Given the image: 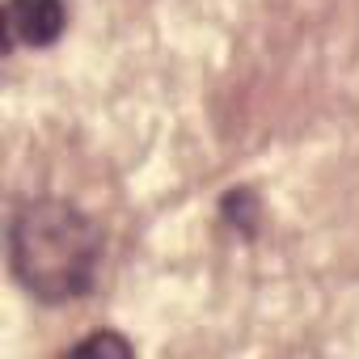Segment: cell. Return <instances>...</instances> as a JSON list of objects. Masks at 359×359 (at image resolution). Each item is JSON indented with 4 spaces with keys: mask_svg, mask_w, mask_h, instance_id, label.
Returning a JSON list of instances; mask_svg holds the SVG:
<instances>
[{
    "mask_svg": "<svg viewBox=\"0 0 359 359\" xmlns=\"http://www.w3.org/2000/svg\"><path fill=\"white\" fill-rule=\"evenodd\" d=\"M68 26V5L64 0H5L0 13V30H5V47H51Z\"/></svg>",
    "mask_w": 359,
    "mask_h": 359,
    "instance_id": "cell-2",
    "label": "cell"
},
{
    "mask_svg": "<svg viewBox=\"0 0 359 359\" xmlns=\"http://www.w3.org/2000/svg\"><path fill=\"white\" fill-rule=\"evenodd\" d=\"M9 271L22 292L39 304L85 300L102 275V229L97 220L55 195L26 199L9 216Z\"/></svg>",
    "mask_w": 359,
    "mask_h": 359,
    "instance_id": "cell-1",
    "label": "cell"
},
{
    "mask_svg": "<svg viewBox=\"0 0 359 359\" xmlns=\"http://www.w3.org/2000/svg\"><path fill=\"white\" fill-rule=\"evenodd\" d=\"M220 216H224V224H229V229H237L241 237H254V233H258V224H262V203H258V195H254V191L233 187V191L224 195V203H220Z\"/></svg>",
    "mask_w": 359,
    "mask_h": 359,
    "instance_id": "cell-3",
    "label": "cell"
},
{
    "mask_svg": "<svg viewBox=\"0 0 359 359\" xmlns=\"http://www.w3.org/2000/svg\"><path fill=\"white\" fill-rule=\"evenodd\" d=\"M72 355H131V342L118 334H89L85 342L72 346Z\"/></svg>",
    "mask_w": 359,
    "mask_h": 359,
    "instance_id": "cell-4",
    "label": "cell"
}]
</instances>
